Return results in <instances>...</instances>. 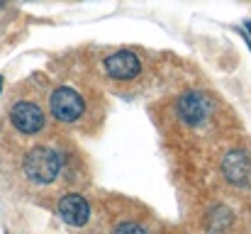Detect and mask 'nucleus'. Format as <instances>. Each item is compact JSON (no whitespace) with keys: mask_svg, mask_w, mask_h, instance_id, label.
Returning a JSON list of instances; mask_svg holds the SVG:
<instances>
[{"mask_svg":"<svg viewBox=\"0 0 251 234\" xmlns=\"http://www.w3.org/2000/svg\"><path fill=\"white\" fill-rule=\"evenodd\" d=\"M61 171V158L54 149L37 147L25 156V176L34 183H51Z\"/></svg>","mask_w":251,"mask_h":234,"instance_id":"nucleus-1","label":"nucleus"},{"mask_svg":"<svg viewBox=\"0 0 251 234\" xmlns=\"http://www.w3.org/2000/svg\"><path fill=\"white\" fill-rule=\"evenodd\" d=\"M49 105H51V115L61 122H76L85 110L83 98L71 88H56L49 98Z\"/></svg>","mask_w":251,"mask_h":234,"instance_id":"nucleus-2","label":"nucleus"},{"mask_svg":"<svg viewBox=\"0 0 251 234\" xmlns=\"http://www.w3.org/2000/svg\"><path fill=\"white\" fill-rule=\"evenodd\" d=\"M212 112V100L205 95V93H185L180 100H178V115L183 117L185 125H200L210 117Z\"/></svg>","mask_w":251,"mask_h":234,"instance_id":"nucleus-3","label":"nucleus"},{"mask_svg":"<svg viewBox=\"0 0 251 234\" xmlns=\"http://www.w3.org/2000/svg\"><path fill=\"white\" fill-rule=\"evenodd\" d=\"M10 120L25 134H34V132H39L44 127V112L34 103H17L10 110Z\"/></svg>","mask_w":251,"mask_h":234,"instance_id":"nucleus-4","label":"nucleus"},{"mask_svg":"<svg viewBox=\"0 0 251 234\" xmlns=\"http://www.w3.org/2000/svg\"><path fill=\"white\" fill-rule=\"evenodd\" d=\"M222 173L227 176L229 183L244 188L251 185V156L247 152H232L222 161Z\"/></svg>","mask_w":251,"mask_h":234,"instance_id":"nucleus-5","label":"nucleus"},{"mask_svg":"<svg viewBox=\"0 0 251 234\" xmlns=\"http://www.w3.org/2000/svg\"><path fill=\"white\" fill-rule=\"evenodd\" d=\"M105 69H107L110 76L117 78V80H129V78L139 76L142 64H139V59L132 52H117V54L105 59Z\"/></svg>","mask_w":251,"mask_h":234,"instance_id":"nucleus-6","label":"nucleus"},{"mask_svg":"<svg viewBox=\"0 0 251 234\" xmlns=\"http://www.w3.org/2000/svg\"><path fill=\"white\" fill-rule=\"evenodd\" d=\"M59 215L64 217L66 225L71 227H83L85 222L90 220V205L85 203V198L71 193V195H64L61 203H59Z\"/></svg>","mask_w":251,"mask_h":234,"instance_id":"nucleus-7","label":"nucleus"},{"mask_svg":"<svg viewBox=\"0 0 251 234\" xmlns=\"http://www.w3.org/2000/svg\"><path fill=\"white\" fill-rule=\"evenodd\" d=\"M229 225V210L227 208H215V212L210 215V232L220 234L222 227Z\"/></svg>","mask_w":251,"mask_h":234,"instance_id":"nucleus-8","label":"nucleus"},{"mask_svg":"<svg viewBox=\"0 0 251 234\" xmlns=\"http://www.w3.org/2000/svg\"><path fill=\"white\" fill-rule=\"evenodd\" d=\"M112 234H147V230L142 225H137V222H122V225L115 227Z\"/></svg>","mask_w":251,"mask_h":234,"instance_id":"nucleus-9","label":"nucleus"},{"mask_svg":"<svg viewBox=\"0 0 251 234\" xmlns=\"http://www.w3.org/2000/svg\"><path fill=\"white\" fill-rule=\"evenodd\" d=\"M247 29H249V32H251V22H247Z\"/></svg>","mask_w":251,"mask_h":234,"instance_id":"nucleus-10","label":"nucleus"},{"mask_svg":"<svg viewBox=\"0 0 251 234\" xmlns=\"http://www.w3.org/2000/svg\"><path fill=\"white\" fill-rule=\"evenodd\" d=\"M0 90H2V76H0Z\"/></svg>","mask_w":251,"mask_h":234,"instance_id":"nucleus-11","label":"nucleus"}]
</instances>
